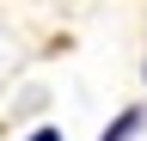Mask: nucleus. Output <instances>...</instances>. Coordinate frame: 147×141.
<instances>
[{
  "instance_id": "obj_1",
  "label": "nucleus",
  "mask_w": 147,
  "mask_h": 141,
  "mask_svg": "<svg viewBox=\"0 0 147 141\" xmlns=\"http://www.w3.org/2000/svg\"><path fill=\"white\" fill-rule=\"evenodd\" d=\"M37 141H55V135H37Z\"/></svg>"
}]
</instances>
